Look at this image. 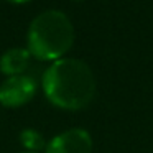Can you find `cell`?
Instances as JSON below:
<instances>
[{"instance_id": "obj_7", "label": "cell", "mask_w": 153, "mask_h": 153, "mask_svg": "<svg viewBox=\"0 0 153 153\" xmlns=\"http://www.w3.org/2000/svg\"><path fill=\"white\" fill-rule=\"evenodd\" d=\"M8 2H13V4H25V2H30V0H8Z\"/></svg>"}, {"instance_id": "obj_6", "label": "cell", "mask_w": 153, "mask_h": 153, "mask_svg": "<svg viewBox=\"0 0 153 153\" xmlns=\"http://www.w3.org/2000/svg\"><path fill=\"white\" fill-rule=\"evenodd\" d=\"M20 142L22 145L25 146L27 150L36 153L38 150L46 148V143H45V138L38 130L35 128H25L20 132Z\"/></svg>"}, {"instance_id": "obj_5", "label": "cell", "mask_w": 153, "mask_h": 153, "mask_svg": "<svg viewBox=\"0 0 153 153\" xmlns=\"http://www.w3.org/2000/svg\"><path fill=\"white\" fill-rule=\"evenodd\" d=\"M30 51L27 48H10L0 56V73L10 76L23 74V71L30 66Z\"/></svg>"}, {"instance_id": "obj_1", "label": "cell", "mask_w": 153, "mask_h": 153, "mask_svg": "<svg viewBox=\"0 0 153 153\" xmlns=\"http://www.w3.org/2000/svg\"><path fill=\"white\" fill-rule=\"evenodd\" d=\"M41 87L48 100L56 107L77 110L92 100L96 77L82 59L61 58L43 73Z\"/></svg>"}, {"instance_id": "obj_2", "label": "cell", "mask_w": 153, "mask_h": 153, "mask_svg": "<svg viewBox=\"0 0 153 153\" xmlns=\"http://www.w3.org/2000/svg\"><path fill=\"white\" fill-rule=\"evenodd\" d=\"M31 56L43 61H58L73 46L74 27L61 10H46L33 18L27 35Z\"/></svg>"}, {"instance_id": "obj_3", "label": "cell", "mask_w": 153, "mask_h": 153, "mask_svg": "<svg viewBox=\"0 0 153 153\" xmlns=\"http://www.w3.org/2000/svg\"><path fill=\"white\" fill-rule=\"evenodd\" d=\"M36 89V81L28 74L10 76L0 84V104L5 107H20L33 99Z\"/></svg>"}, {"instance_id": "obj_8", "label": "cell", "mask_w": 153, "mask_h": 153, "mask_svg": "<svg viewBox=\"0 0 153 153\" xmlns=\"http://www.w3.org/2000/svg\"><path fill=\"white\" fill-rule=\"evenodd\" d=\"M23 153H35V152H23Z\"/></svg>"}, {"instance_id": "obj_4", "label": "cell", "mask_w": 153, "mask_h": 153, "mask_svg": "<svg viewBox=\"0 0 153 153\" xmlns=\"http://www.w3.org/2000/svg\"><path fill=\"white\" fill-rule=\"evenodd\" d=\"M92 138L84 128H69L56 135L45 148V153H91Z\"/></svg>"}]
</instances>
